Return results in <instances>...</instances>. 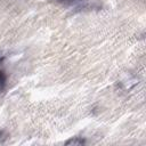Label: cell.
Masks as SVG:
<instances>
[{"label":"cell","instance_id":"4","mask_svg":"<svg viewBox=\"0 0 146 146\" xmlns=\"http://www.w3.org/2000/svg\"><path fill=\"white\" fill-rule=\"evenodd\" d=\"M6 138V136H5V132L3 131H0V144H2L3 143V139Z\"/></svg>","mask_w":146,"mask_h":146},{"label":"cell","instance_id":"2","mask_svg":"<svg viewBox=\"0 0 146 146\" xmlns=\"http://www.w3.org/2000/svg\"><path fill=\"white\" fill-rule=\"evenodd\" d=\"M56 1L62 3V5H64V6H78L83 0H56Z\"/></svg>","mask_w":146,"mask_h":146},{"label":"cell","instance_id":"1","mask_svg":"<svg viewBox=\"0 0 146 146\" xmlns=\"http://www.w3.org/2000/svg\"><path fill=\"white\" fill-rule=\"evenodd\" d=\"M86 144V140L81 137H72L67 141H65V145H83Z\"/></svg>","mask_w":146,"mask_h":146},{"label":"cell","instance_id":"3","mask_svg":"<svg viewBox=\"0 0 146 146\" xmlns=\"http://www.w3.org/2000/svg\"><path fill=\"white\" fill-rule=\"evenodd\" d=\"M6 82H7V78L3 71L0 70V92L6 88Z\"/></svg>","mask_w":146,"mask_h":146}]
</instances>
